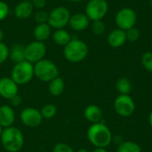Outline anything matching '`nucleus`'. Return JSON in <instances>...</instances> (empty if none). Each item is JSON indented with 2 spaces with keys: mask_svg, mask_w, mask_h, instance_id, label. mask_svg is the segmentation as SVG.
I'll list each match as a JSON object with an SVG mask.
<instances>
[{
  "mask_svg": "<svg viewBox=\"0 0 152 152\" xmlns=\"http://www.w3.org/2000/svg\"><path fill=\"white\" fill-rule=\"evenodd\" d=\"M9 59V47L4 43H0V65L4 63Z\"/></svg>",
  "mask_w": 152,
  "mask_h": 152,
  "instance_id": "obj_29",
  "label": "nucleus"
},
{
  "mask_svg": "<svg viewBox=\"0 0 152 152\" xmlns=\"http://www.w3.org/2000/svg\"><path fill=\"white\" fill-rule=\"evenodd\" d=\"M52 34V28L49 26L48 23H39L37 24L34 30H33V36L35 37V40L44 42L47 40Z\"/></svg>",
  "mask_w": 152,
  "mask_h": 152,
  "instance_id": "obj_18",
  "label": "nucleus"
},
{
  "mask_svg": "<svg viewBox=\"0 0 152 152\" xmlns=\"http://www.w3.org/2000/svg\"><path fill=\"white\" fill-rule=\"evenodd\" d=\"M109 11L107 0H89L85 8V13L92 21L102 20Z\"/></svg>",
  "mask_w": 152,
  "mask_h": 152,
  "instance_id": "obj_7",
  "label": "nucleus"
},
{
  "mask_svg": "<svg viewBox=\"0 0 152 152\" xmlns=\"http://www.w3.org/2000/svg\"><path fill=\"white\" fill-rule=\"evenodd\" d=\"M46 54V46L44 42L32 41L25 46V60L32 64L45 59Z\"/></svg>",
  "mask_w": 152,
  "mask_h": 152,
  "instance_id": "obj_9",
  "label": "nucleus"
},
{
  "mask_svg": "<svg viewBox=\"0 0 152 152\" xmlns=\"http://www.w3.org/2000/svg\"><path fill=\"white\" fill-rule=\"evenodd\" d=\"M114 110L120 117L128 118L134 112L135 104L132 97L128 94H120L115 99Z\"/></svg>",
  "mask_w": 152,
  "mask_h": 152,
  "instance_id": "obj_10",
  "label": "nucleus"
},
{
  "mask_svg": "<svg viewBox=\"0 0 152 152\" xmlns=\"http://www.w3.org/2000/svg\"><path fill=\"white\" fill-rule=\"evenodd\" d=\"M116 89L120 94H129L132 91V84L128 78L121 77L116 83Z\"/></svg>",
  "mask_w": 152,
  "mask_h": 152,
  "instance_id": "obj_22",
  "label": "nucleus"
},
{
  "mask_svg": "<svg viewBox=\"0 0 152 152\" xmlns=\"http://www.w3.org/2000/svg\"><path fill=\"white\" fill-rule=\"evenodd\" d=\"M4 149L8 152H19L24 145V135L16 126L4 128L0 136Z\"/></svg>",
  "mask_w": 152,
  "mask_h": 152,
  "instance_id": "obj_2",
  "label": "nucleus"
},
{
  "mask_svg": "<svg viewBox=\"0 0 152 152\" xmlns=\"http://www.w3.org/2000/svg\"><path fill=\"white\" fill-rule=\"evenodd\" d=\"M126 40L130 42H136L140 38V31L135 27H133L127 30H126Z\"/></svg>",
  "mask_w": 152,
  "mask_h": 152,
  "instance_id": "obj_27",
  "label": "nucleus"
},
{
  "mask_svg": "<svg viewBox=\"0 0 152 152\" xmlns=\"http://www.w3.org/2000/svg\"><path fill=\"white\" fill-rule=\"evenodd\" d=\"M3 131H4V128L0 126V136H1V134H2V133H3Z\"/></svg>",
  "mask_w": 152,
  "mask_h": 152,
  "instance_id": "obj_39",
  "label": "nucleus"
},
{
  "mask_svg": "<svg viewBox=\"0 0 152 152\" xmlns=\"http://www.w3.org/2000/svg\"><path fill=\"white\" fill-rule=\"evenodd\" d=\"M20 119L25 126L31 128L37 127L43 121L40 110L33 107H27L23 109L20 113Z\"/></svg>",
  "mask_w": 152,
  "mask_h": 152,
  "instance_id": "obj_11",
  "label": "nucleus"
},
{
  "mask_svg": "<svg viewBox=\"0 0 152 152\" xmlns=\"http://www.w3.org/2000/svg\"><path fill=\"white\" fill-rule=\"evenodd\" d=\"M52 38L56 45L61 46H65L72 39L69 32L64 28L55 29V31L52 35Z\"/></svg>",
  "mask_w": 152,
  "mask_h": 152,
  "instance_id": "obj_21",
  "label": "nucleus"
},
{
  "mask_svg": "<svg viewBox=\"0 0 152 152\" xmlns=\"http://www.w3.org/2000/svg\"><path fill=\"white\" fill-rule=\"evenodd\" d=\"M87 138L95 148H107L112 142V134L103 123L92 124L87 130Z\"/></svg>",
  "mask_w": 152,
  "mask_h": 152,
  "instance_id": "obj_1",
  "label": "nucleus"
},
{
  "mask_svg": "<svg viewBox=\"0 0 152 152\" xmlns=\"http://www.w3.org/2000/svg\"><path fill=\"white\" fill-rule=\"evenodd\" d=\"M137 21V14L134 10L129 7L120 9L115 15V23L118 28L127 30L135 26Z\"/></svg>",
  "mask_w": 152,
  "mask_h": 152,
  "instance_id": "obj_8",
  "label": "nucleus"
},
{
  "mask_svg": "<svg viewBox=\"0 0 152 152\" xmlns=\"http://www.w3.org/2000/svg\"><path fill=\"white\" fill-rule=\"evenodd\" d=\"M70 16L71 13L67 7L57 6L49 12L47 23L52 28L54 29L64 28L67 25H69Z\"/></svg>",
  "mask_w": 152,
  "mask_h": 152,
  "instance_id": "obj_6",
  "label": "nucleus"
},
{
  "mask_svg": "<svg viewBox=\"0 0 152 152\" xmlns=\"http://www.w3.org/2000/svg\"><path fill=\"white\" fill-rule=\"evenodd\" d=\"M149 123H150L151 126L152 127V110L151 112V114H150V116H149Z\"/></svg>",
  "mask_w": 152,
  "mask_h": 152,
  "instance_id": "obj_36",
  "label": "nucleus"
},
{
  "mask_svg": "<svg viewBox=\"0 0 152 152\" xmlns=\"http://www.w3.org/2000/svg\"><path fill=\"white\" fill-rule=\"evenodd\" d=\"M84 117L92 124L99 123L102 118V111L99 106L91 104L84 110Z\"/></svg>",
  "mask_w": 152,
  "mask_h": 152,
  "instance_id": "obj_17",
  "label": "nucleus"
},
{
  "mask_svg": "<svg viewBox=\"0 0 152 152\" xmlns=\"http://www.w3.org/2000/svg\"><path fill=\"white\" fill-rule=\"evenodd\" d=\"M40 113L42 115L43 119H52L57 114V107L52 103L45 104L41 108Z\"/></svg>",
  "mask_w": 152,
  "mask_h": 152,
  "instance_id": "obj_23",
  "label": "nucleus"
},
{
  "mask_svg": "<svg viewBox=\"0 0 152 152\" xmlns=\"http://www.w3.org/2000/svg\"><path fill=\"white\" fill-rule=\"evenodd\" d=\"M91 28H92L93 33L94 35H96V36H101L105 31V24L102 20L93 21V23L91 25Z\"/></svg>",
  "mask_w": 152,
  "mask_h": 152,
  "instance_id": "obj_26",
  "label": "nucleus"
},
{
  "mask_svg": "<svg viewBox=\"0 0 152 152\" xmlns=\"http://www.w3.org/2000/svg\"><path fill=\"white\" fill-rule=\"evenodd\" d=\"M142 65L147 71L152 73V52H146L142 54Z\"/></svg>",
  "mask_w": 152,
  "mask_h": 152,
  "instance_id": "obj_25",
  "label": "nucleus"
},
{
  "mask_svg": "<svg viewBox=\"0 0 152 152\" xmlns=\"http://www.w3.org/2000/svg\"><path fill=\"white\" fill-rule=\"evenodd\" d=\"M9 15V6L8 4L0 0V21L4 20Z\"/></svg>",
  "mask_w": 152,
  "mask_h": 152,
  "instance_id": "obj_31",
  "label": "nucleus"
},
{
  "mask_svg": "<svg viewBox=\"0 0 152 152\" xmlns=\"http://www.w3.org/2000/svg\"><path fill=\"white\" fill-rule=\"evenodd\" d=\"M34 8L38 10H43L46 5V0H31Z\"/></svg>",
  "mask_w": 152,
  "mask_h": 152,
  "instance_id": "obj_33",
  "label": "nucleus"
},
{
  "mask_svg": "<svg viewBox=\"0 0 152 152\" xmlns=\"http://www.w3.org/2000/svg\"><path fill=\"white\" fill-rule=\"evenodd\" d=\"M19 94V86L9 77L0 78V96L4 99L10 100Z\"/></svg>",
  "mask_w": 152,
  "mask_h": 152,
  "instance_id": "obj_12",
  "label": "nucleus"
},
{
  "mask_svg": "<svg viewBox=\"0 0 152 152\" xmlns=\"http://www.w3.org/2000/svg\"><path fill=\"white\" fill-rule=\"evenodd\" d=\"M69 2H71V3H78V2H82L84 0H67Z\"/></svg>",
  "mask_w": 152,
  "mask_h": 152,
  "instance_id": "obj_37",
  "label": "nucleus"
},
{
  "mask_svg": "<svg viewBox=\"0 0 152 152\" xmlns=\"http://www.w3.org/2000/svg\"><path fill=\"white\" fill-rule=\"evenodd\" d=\"M118 152H142L140 145L134 142L127 141L118 145Z\"/></svg>",
  "mask_w": 152,
  "mask_h": 152,
  "instance_id": "obj_24",
  "label": "nucleus"
},
{
  "mask_svg": "<svg viewBox=\"0 0 152 152\" xmlns=\"http://www.w3.org/2000/svg\"><path fill=\"white\" fill-rule=\"evenodd\" d=\"M34 75L41 82L49 83L59 76V69L53 61L45 58L34 64Z\"/></svg>",
  "mask_w": 152,
  "mask_h": 152,
  "instance_id": "obj_5",
  "label": "nucleus"
},
{
  "mask_svg": "<svg viewBox=\"0 0 152 152\" xmlns=\"http://www.w3.org/2000/svg\"><path fill=\"white\" fill-rule=\"evenodd\" d=\"M34 77V64L25 60L13 65L10 77L18 86H23L29 83Z\"/></svg>",
  "mask_w": 152,
  "mask_h": 152,
  "instance_id": "obj_4",
  "label": "nucleus"
},
{
  "mask_svg": "<svg viewBox=\"0 0 152 152\" xmlns=\"http://www.w3.org/2000/svg\"><path fill=\"white\" fill-rule=\"evenodd\" d=\"M4 31L0 28V43L4 41Z\"/></svg>",
  "mask_w": 152,
  "mask_h": 152,
  "instance_id": "obj_35",
  "label": "nucleus"
},
{
  "mask_svg": "<svg viewBox=\"0 0 152 152\" xmlns=\"http://www.w3.org/2000/svg\"><path fill=\"white\" fill-rule=\"evenodd\" d=\"M16 119L15 111L11 105L0 106V126L3 128L12 126Z\"/></svg>",
  "mask_w": 152,
  "mask_h": 152,
  "instance_id": "obj_13",
  "label": "nucleus"
},
{
  "mask_svg": "<svg viewBox=\"0 0 152 152\" xmlns=\"http://www.w3.org/2000/svg\"><path fill=\"white\" fill-rule=\"evenodd\" d=\"M23 1H31V0H23Z\"/></svg>",
  "mask_w": 152,
  "mask_h": 152,
  "instance_id": "obj_41",
  "label": "nucleus"
},
{
  "mask_svg": "<svg viewBox=\"0 0 152 152\" xmlns=\"http://www.w3.org/2000/svg\"><path fill=\"white\" fill-rule=\"evenodd\" d=\"M9 101H10L11 106H12V108H13V107H18V106H20V105L21 104V102H22V99H21V97L20 96L19 94H16L15 96H13L12 98H11Z\"/></svg>",
  "mask_w": 152,
  "mask_h": 152,
  "instance_id": "obj_32",
  "label": "nucleus"
},
{
  "mask_svg": "<svg viewBox=\"0 0 152 152\" xmlns=\"http://www.w3.org/2000/svg\"><path fill=\"white\" fill-rule=\"evenodd\" d=\"M75 152H88V151L86 150V149H80V150H78V151H77Z\"/></svg>",
  "mask_w": 152,
  "mask_h": 152,
  "instance_id": "obj_38",
  "label": "nucleus"
},
{
  "mask_svg": "<svg viewBox=\"0 0 152 152\" xmlns=\"http://www.w3.org/2000/svg\"><path fill=\"white\" fill-rule=\"evenodd\" d=\"M53 152H75L71 146H69L67 143L64 142H59L56 143L53 148Z\"/></svg>",
  "mask_w": 152,
  "mask_h": 152,
  "instance_id": "obj_30",
  "label": "nucleus"
},
{
  "mask_svg": "<svg viewBox=\"0 0 152 152\" xmlns=\"http://www.w3.org/2000/svg\"><path fill=\"white\" fill-rule=\"evenodd\" d=\"M9 59L15 64L25 61V46L21 44H15L9 48Z\"/></svg>",
  "mask_w": 152,
  "mask_h": 152,
  "instance_id": "obj_20",
  "label": "nucleus"
},
{
  "mask_svg": "<svg viewBox=\"0 0 152 152\" xmlns=\"http://www.w3.org/2000/svg\"><path fill=\"white\" fill-rule=\"evenodd\" d=\"M48 17H49V13L47 12H45V11H43V10H38L34 14V19H35V20H36V22L37 24H39V23H47Z\"/></svg>",
  "mask_w": 152,
  "mask_h": 152,
  "instance_id": "obj_28",
  "label": "nucleus"
},
{
  "mask_svg": "<svg viewBox=\"0 0 152 152\" xmlns=\"http://www.w3.org/2000/svg\"><path fill=\"white\" fill-rule=\"evenodd\" d=\"M63 47V55L65 59L72 63H77L84 61L89 53L86 43L77 38H72Z\"/></svg>",
  "mask_w": 152,
  "mask_h": 152,
  "instance_id": "obj_3",
  "label": "nucleus"
},
{
  "mask_svg": "<svg viewBox=\"0 0 152 152\" xmlns=\"http://www.w3.org/2000/svg\"><path fill=\"white\" fill-rule=\"evenodd\" d=\"M126 41V31L118 28L113 29L107 37L108 45L112 48H119L124 45Z\"/></svg>",
  "mask_w": 152,
  "mask_h": 152,
  "instance_id": "obj_15",
  "label": "nucleus"
},
{
  "mask_svg": "<svg viewBox=\"0 0 152 152\" xmlns=\"http://www.w3.org/2000/svg\"><path fill=\"white\" fill-rule=\"evenodd\" d=\"M90 24V20L86 15V13L82 12H76L70 16L69 26L71 29L75 31H83L86 30Z\"/></svg>",
  "mask_w": 152,
  "mask_h": 152,
  "instance_id": "obj_14",
  "label": "nucleus"
},
{
  "mask_svg": "<svg viewBox=\"0 0 152 152\" xmlns=\"http://www.w3.org/2000/svg\"><path fill=\"white\" fill-rule=\"evenodd\" d=\"M34 9L31 1L20 0L14 8V15L17 19L26 20L33 14Z\"/></svg>",
  "mask_w": 152,
  "mask_h": 152,
  "instance_id": "obj_16",
  "label": "nucleus"
},
{
  "mask_svg": "<svg viewBox=\"0 0 152 152\" xmlns=\"http://www.w3.org/2000/svg\"><path fill=\"white\" fill-rule=\"evenodd\" d=\"M151 4L152 5V0H151Z\"/></svg>",
  "mask_w": 152,
  "mask_h": 152,
  "instance_id": "obj_40",
  "label": "nucleus"
},
{
  "mask_svg": "<svg viewBox=\"0 0 152 152\" xmlns=\"http://www.w3.org/2000/svg\"><path fill=\"white\" fill-rule=\"evenodd\" d=\"M93 152H108L105 148H96Z\"/></svg>",
  "mask_w": 152,
  "mask_h": 152,
  "instance_id": "obj_34",
  "label": "nucleus"
},
{
  "mask_svg": "<svg viewBox=\"0 0 152 152\" xmlns=\"http://www.w3.org/2000/svg\"><path fill=\"white\" fill-rule=\"evenodd\" d=\"M65 90L64 80L61 77H57L48 83V92L54 97L61 96Z\"/></svg>",
  "mask_w": 152,
  "mask_h": 152,
  "instance_id": "obj_19",
  "label": "nucleus"
}]
</instances>
